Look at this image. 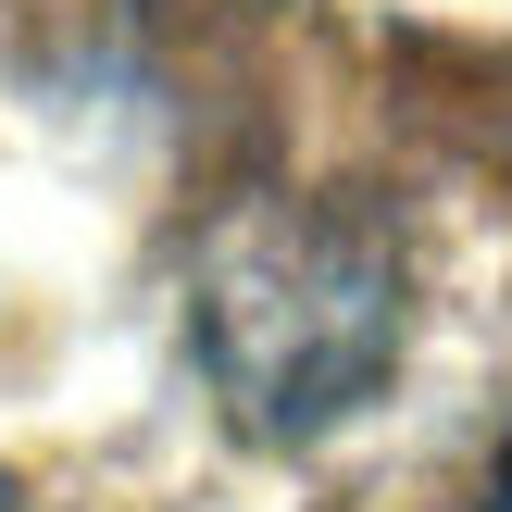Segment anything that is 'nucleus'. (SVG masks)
I'll list each match as a JSON object with an SVG mask.
<instances>
[{
	"label": "nucleus",
	"mask_w": 512,
	"mask_h": 512,
	"mask_svg": "<svg viewBox=\"0 0 512 512\" xmlns=\"http://www.w3.org/2000/svg\"><path fill=\"white\" fill-rule=\"evenodd\" d=\"M188 338H200L213 400L250 438H325L400 375L413 250L350 188H263L200 238Z\"/></svg>",
	"instance_id": "f257e3e1"
},
{
	"label": "nucleus",
	"mask_w": 512,
	"mask_h": 512,
	"mask_svg": "<svg viewBox=\"0 0 512 512\" xmlns=\"http://www.w3.org/2000/svg\"><path fill=\"white\" fill-rule=\"evenodd\" d=\"M500 512H512V475H500Z\"/></svg>",
	"instance_id": "f03ea898"
}]
</instances>
